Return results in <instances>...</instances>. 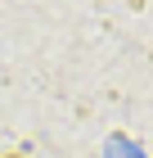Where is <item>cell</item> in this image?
<instances>
[{"label":"cell","mask_w":153,"mask_h":158,"mask_svg":"<svg viewBox=\"0 0 153 158\" xmlns=\"http://www.w3.org/2000/svg\"><path fill=\"white\" fill-rule=\"evenodd\" d=\"M9 158H18V154H9Z\"/></svg>","instance_id":"6da1fadb"}]
</instances>
